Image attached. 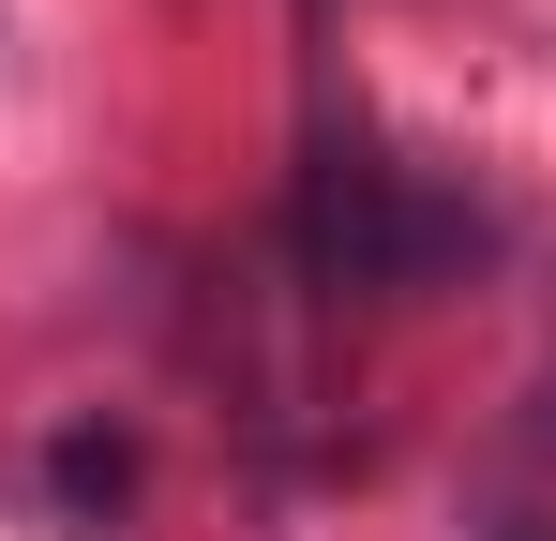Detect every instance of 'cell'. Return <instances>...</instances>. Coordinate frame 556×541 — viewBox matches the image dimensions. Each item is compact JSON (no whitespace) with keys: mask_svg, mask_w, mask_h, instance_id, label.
Here are the masks:
<instances>
[{"mask_svg":"<svg viewBox=\"0 0 556 541\" xmlns=\"http://www.w3.org/2000/svg\"><path fill=\"white\" fill-rule=\"evenodd\" d=\"M46 481H61V512H76V527H105V512L136 496V437H105V422H76V437L46 451Z\"/></svg>","mask_w":556,"mask_h":541,"instance_id":"obj_2","label":"cell"},{"mask_svg":"<svg viewBox=\"0 0 556 541\" xmlns=\"http://www.w3.org/2000/svg\"><path fill=\"white\" fill-rule=\"evenodd\" d=\"M301 270L346 286V301H437L481 270V211L376 166V151H316L301 166Z\"/></svg>","mask_w":556,"mask_h":541,"instance_id":"obj_1","label":"cell"}]
</instances>
